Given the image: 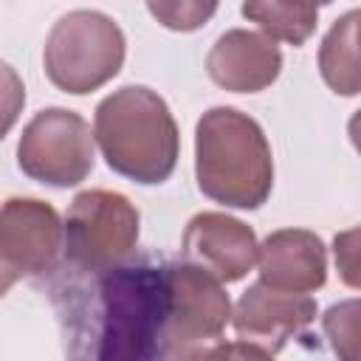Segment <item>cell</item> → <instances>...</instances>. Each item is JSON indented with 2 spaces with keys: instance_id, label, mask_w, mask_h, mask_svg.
<instances>
[{
  "instance_id": "6da1fadb",
  "label": "cell",
  "mask_w": 361,
  "mask_h": 361,
  "mask_svg": "<svg viewBox=\"0 0 361 361\" xmlns=\"http://www.w3.org/2000/svg\"><path fill=\"white\" fill-rule=\"evenodd\" d=\"M93 141L113 172L144 186L164 183L180 149L169 104L144 85L118 87L99 102Z\"/></svg>"
},
{
  "instance_id": "7a4b0ae2",
  "label": "cell",
  "mask_w": 361,
  "mask_h": 361,
  "mask_svg": "<svg viewBox=\"0 0 361 361\" xmlns=\"http://www.w3.org/2000/svg\"><path fill=\"white\" fill-rule=\"evenodd\" d=\"M195 175L209 200L259 209L274 186V158L262 127L234 107L206 110L195 127Z\"/></svg>"
},
{
  "instance_id": "3957f363",
  "label": "cell",
  "mask_w": 361,
  "mask_h": 361,
  "mask_svg": "<svg viewBox=\"0 0 361 361\" xmlns=\"http://www.w3.org/2000/svg\"><path fill=\"white\" fill-rule=\"evenodd\" d=\"M48 79L73 96L107 85L124 65V34L118 23L93 8L62 14L42 51Z\"/></svg>"
},
{
  "instance_id": "277c9868",
  "label": "cell",
  "mask_w": 361,
  "mask_h": 361,
  "mask_svg": "<svg viewBox=\"0 0 361 361\" xmlns=\"http://www.w3.org/2000/svg\"><path fill=\"white\" fill-rule=\"evenodd\" d=\"M102 324L96 341V361H152L161 347V271L116 268L99 285Z\"/></svg>"
},
{
  "instance_id": "5b68a950",
  "label": "cell",
  "mask_w": 361,
  "mask_h": 361,
  "mask_svg": "<svg viewBox=\"0 0 361 361\" xmlns=\"http://www.w3.org/2000/svg\"><path fill=\"white\" fill-rule=\"evenodd\" d=\"M138 243V209L107 189L79 192L62 223V248L82 271H116Z\"/></svg>"
},
{
  "instance_id": "8992f818",
  "label": "cell",
  "mask_w": 361,
  "mask_h": 361,
  "mask_svg": "<svg viewBox=\"0 0 361 361\" xmlns=\"http://www.w3.org/2000/svg\"><path fill=\"white\" fill-rule=\"evenodd\" d=\"M158 316L161 347L166 353L220 338L231 319V302L223 282H217L212 274L189 262H172L161 271Z\"/></svg>"
},
{
  "instance_id": "52a82bcc",
  "label": "cell",
  "mask_w": 361,
  "mask_h": 361,
  "mask_svg": "<svg viewBox=\"0 0 361 361\" xmlns=\"http://www.w3.org/2000/svg\"><path fill=\"white\" fill-rule=\"evenodd\" d=\"M23 175L48 186H76L93 169L90 124L65 107L39 110L23 130L17 144Z\"/></svg>"
},
{
  "instance_id": "ba28073f",
  "label": "cell",
  "mask_w": 361,
  "mask_h": 361,
  "mask_svg": "<svg viewBox=\"0 0 361 361\" xmlns=\"http://www.w3.org/2000/svg\"><path fill=\"white\" fill-rule=\"evenodd\" d=\"M59 251L62 220L51 203L37 197H8L0 206V254L20 276L51 271Z\"/></svg>"
},
{
  "instance_id": "9c48e42d",
  "label": "cell",
  "mask_w": 361,
  "mask_h": 361,
  "mask_svg": "<svg viewBox=\"0 0 361 361\" xmlns=\"http://www.w3.org/2000/svg\"><path fill=\"white\" fill-rule=\"evenodd\" d=\"M180 251L189 265L212 274L217 282H237L257 262V237L231 214L200 212L186 223Z\"/></svg>"
},
{
  "instance_id": "30bf717a",
  "label": "cell",
  "mask_w": 361,
  "mask_h": 361,
  "mask_svg": "<svg viewBox=\"0 0 361 361\" xmlns=\"http://www.w3.org/2000/svg\"><path fill=\"white\" fill-rule=\"evenodd\" d=\"M313 319L316 302L307 293H285L262 282H254L231 313L237 336L271 355L279 353L293 336H299Z\"/></svg>"
},
{
  "instance_id": "8fae6325",
  "label": "cell",
  "mask_w": 361,
  "mask_h": 361,
  "mask_svg": "<svg viewBox=\"0 0 361 361\" xmlns=\"http://www.w3.org/2000/svg\"><path fill=\"white\" fill-rule=\"evenodd\" d=\"M212 82L231 93H259L276 82L282 71V51L262 31L231 28L217 37L206 56Z\"/></svg>"
},
{
  "instance_id": "7c38bea8",
  "label": "cell",
  "mask_w": 361,
  "mask_h": 361,
  "mask_svg": "<svg viewBox=\"0 0 361 361\" xmlns=\"http://www.w3.org/2000/svg\"><path fill=\"white\" fill-rule=\"evenodd\" d=\"M259 282L285 290L307 293L327 279V251L319 234L307 228H279L257 245Z\"/></svg>"
},
{
  "instance_id": "4fadbf2b",
  "label": "cell",
  "mask_w": 361,
  "mask_h": 361,
  "mask_svg": "<svg viewBox=\"0 0 361 361\" xmlns=\"http://www.w3.org/2000/svg\"><path fill=\"white\" fill-rule=\"evenodd\" d=\"M358 8L341 14L322 39L319 71L327 87L338 96H355L361 90L358 73Z\"/></svg>"
},
{
  "instance_id": "5bb4252c",
  "label": "cell",
  "mask_w": 361,
  "mask_h": 361,
  "mask_svg": "<svg viewBox=\"0 0 361 361\" xmlns=\"http://www.w3.org/2000/svg\"><path fill=\"white\" fill-rule=\"evenodd\" d=\"M243 17L257 23L268 39H282L290 45L307 42L316 31L319 6L313 3H276V0H254L243 3Z\"/></svg>"
},
{
  "instance_id": "9a60e30c",
  "label": "cell",
  "mask_w": 361,
  "mask_h": 361,
  "mask_svg": "<svg viewBox=\"0 0 361 361\" xmlns=\"http://www.w3.org/2000/svg\"><path fill=\"white\" fill-rule=\"evenodd\" d=\"M322 324H324L333 353L341 361H358V299L333 305L324 313Z\"/></svg>"
},
{
  "instance_id": "2e32d148",
  "label": "cell",
  "mask_w": 361,
  "mask_h": 361,
  "mask_svg": "<svg viewBox=\"0 0 361 361\" xmlns=\"http://www.w3.org/2000/svg\"><path fill=\"white\" fill-rule=\"evenodd\" d=\"M164 361H274V355L248 341H214L166 350Z\"/></svg>"
},
{
  "instance_id": "e0dca14e",
  "label": "cell",
  "mask_w": 361,
  "mask_h": 361,
  "mask_svg": "<svg viewBox=\"0 0 361 361\" xmlns=\"http://www.w3.org/2000/svg\"><path fill=\"white\" fill-rule=\"evenodd\" d=\"M147 8L161 25L172 31H195L217 11V3L180 0V3H147Z\"/></svg>"
},
{
  "instance_id": "ac0fdd59",
  "label": "cell",
  "mask_w": 361,
  "mask_h": 361,
  "mask_svg": "<svg viewBox=\"0 0 361 361\" xmlns=\"http://www.w3.org/2000/svg\"><path fill=\"white\" fill-rule=\"evenodd\" d=\"M25 104V85L20 73L0 59V141L8 135V130L17 124Z\"/></svg>"
},
{
  "instance_id": "d6986e66",
  "label": "cell",
  "mask_w": 361,
  "mask_h": 361,
  "mask_svg": "<svg viewBox=\"0 0 361 361\" xmlns=\"http://www.w3.org/2000/svg\"><path fill=\"white\" fill-rule=\"evenodd\" d=\"M355 240H358V231L350 228L344 234L336 237V265L344 276L347 285H358V248H355Z\"/></svg>"
},
{
  "instance_id": "ffe728a7",
  "label": "cell",
  "mask_w": 361,
  "mask_h": 361,
  "mask_svg": "<svg viewBox=\"0 0 361 361\" xmlns=\"http://www.w3.org/2000/svg\"><path fill=\"white\" fill-rule=\"evenodd\" d=\"M17 279H20V274H17V271L11 268V262L0 254V296H6V293H8V288H11Z\"/></svg>"
}]
</instances>
